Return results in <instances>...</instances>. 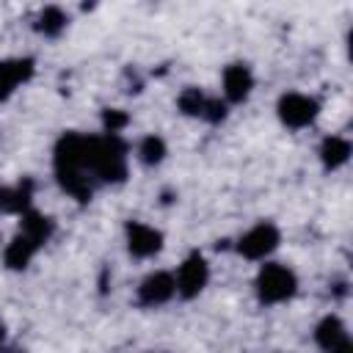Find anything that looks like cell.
<instances>
[{
	"instance_id": "obj_2",
	"label": "cell",
	"mask_w": 353,
	"mask_h": 353,
	"mask_svg": "<svg viewBox=\"0 0 353 353\" xmlns=\"http://www.w3.org/2000/svg\"><path fill=\"white\" fill-rule=\"evenodd\" d=\"M295 290H298V279L287 265L270 262V265H262V270L256 273V295L262 303L290 301Z\"/></svg>"
},
{
	"instance_id": "obj_18",
	"label": "cell",
	"mask_w": 353,
	"mask_h": 353,
	"mask_svg": "<svg viewBox=\"0 0 353 353\" xmlns=\"http://www.w3.org/2000/svg\"><path fill=\"white\" fill-rule=\"evenodd\" d=\"M226 116V105L221 102V99H212V97H207V105H204V113H201V119H207V121H221Z\"/></svg>"
},
{
	"instance_id": "obj_7",
	"label": "cell",
	"mask_w": 353,
	"mask_h": 353,
	"mask_svg": "<svg viewBox=\"0 0 353 353\" xmlns=\"http://www.w3.org/2000/svg\"><path fill=\"white\" fill-rule=\"evenodd\" d=\"M127 248L132 256H141V259L154 256L163 248V234L141 221H132L127 223Z\"/></svg>"
},
{
	"instance_id": "obj_9",
	"label": "cell",
	"mask_w": 353,
	"mask_h": 353,
	"mask_svg": "<svg viewBox=\"0 0 353 353\" xmlns=\"http://www.w3.org/2000/svg\"><path fill=\"white\" fill-rule=\"evenodd\" d=\"M254 88V74L245 63H232L223 69V94L229 102H243Z\"/></svg>"
},
{
	"instance_id": "obj_20",
	"label": "cell",
	"mask_w": 353,
	"mask_h": 353,
	"mask_svg": "<svg viewBox=\"0 0 353 353\" xmlns=\"http://www.w3.org/2000/svg\"><path fill=\"white\" fill-rule=\"evenodd\" d=\"M0 342H3V325H0Z\"/></svg>"
},
{
	"instance_id": "obj_16",
	"label": "cell",
	"mask_w": 353,
	"mask_h": 353,
	"mask_svg": "<svg viewBox=\"0 0 353 353\" xmlns=\"http://www.w3.org/2000/svg\"><path fill=\"white\" fill-rule=\"evenodd\" d=\"M204 105H207V97L199 88H185L179 94V110L188 113V116H201L204 113Z\"/></svg>"
},
{
	"instance_id": "obj_17",
	"label": "cell",
	"mask_w": 353,
	"mask_h": 353,
	"mask_svg": "<svg viewBox=\"0 0 353 353\" xmlns=\"http://www.w3.org/2000/svg\"><path fill=\"white\" fill-rule=\"evenodd\" d=\"M102 121H105V132H108V135H116L121 127H127L130 119H127L124 113H119V110H105Z\"/></svg>"
},
{
	"instance_id": "obj_10",
	"label": "cell",
	"mask_w": 353,
	"mask_h": 353,
	"mask_svg": "<svg viewBox=\"0 0 353 353\" xmlns=\"http://www.w3.org/2000/svg\"><path fill=\"white\" fill-rule=\"evenodd\" d=\"M314 339H317V345H320L325 353H334L339 345H345V342H347L345 323H342L339 317H334V314L323 317V320L317 323V328H314Z\"/></svg>"
},
{
	"instance_id": "obj_13",
	"label": "cell",
	"mask_w": 353,
	"mask_h": 353,
	"mask_svg": "<svg viewBox=\"0 0 353 353\" xmlns=\"http://www.w3.org/2000/svg\"><path fill=\"white\" fill-rule=\"evenodd\" d=\"M19 232L28 234L30 240H36L39 245H44L50 240V234H52V221L47 215L36 212V210H25L22 212V229Z\"/></svg>"
},
{
	"instance_id": "obj_4",
	"label": "cell",
	"mask_w": 353,
	"mask_h": 353,
	"mask_svg": "<svg viewBox=\"0 0 353 353\" xmlns=\"http://www.w3.org/2000/svg\"><path fill=\"white\" fill-rule=\"evenodd\" d=\"M210 281V268H207V259L201 254H190L185 256V262L179 265L176 276H174V284H176V292L182 298H196Z\"/></svg>"
},
{
	"instance_id": "obj_19",
	"label": "cell",
	"mask_w": 353,
	"mask_h": 353,
	"mask_svg": "<svg viewBox=\"0 0 353 353\" xmlns=\"http://www.w3.org/2000/svg\"><path fill=\"white\" fill-rule=\"evenodd\" d=\"M334 353H353V345H350V339H347L345 345H339V347H336Z\"/></svg>"
},
{
	"instance_id": "obj_14",
	"label": "cell",
	"mask_w": 353,
	"mask_h": 353,
	"mask_svg": "<svg viewBox=\"0 0 353 353\" xmlns=\"http://www.w3.org/2000/svg\"><path fill=\"white\" fill-rule=\"evenodd\" d=\"M36 28H39L44 36H58V33L66 28V14H63L58 6H50V8H44V11L39 14Z\"/></svg>"
},
{
	"instance_id": "obj_11",
	"label": "cell",
	"mask_w": 353,
	"mask_h": 353,
	"mask_svg": "<svg viewBox=\"0 0 353 353\" xmlns=\"http://www.w3.org/2000/svg\"><path fill=\"white\" fill-rule=\"evenodd\" d=\"M39 248H41V245H39L36 240H30L28 234H22V232H19V234L8 243L6 254H3V256H6V265H8V268H14V270H19V268H25V265L33 259V254H36Z\"/></svg>"
},
{
	"instance_id": "obj_15",
	"label": "cell",
	"mask_w": 353,
	"mask_h": 353,
	"mask_svg": "<svg viewBox=\"0 0 353 353\" xmlns=\"http://www.w3.org/2000/svg\"><path fill=\"white\" fill-rule=\"evenodd\" d=\"M138 157H141V163H146V165L163 163V157H165V141L157 138V135H146V138L141 141V146H138Z\"/></svg>"
},
{
	"instance_id": "obj_5",
	"label": "cell",
	"mask_w": 353,
	"mask_h": 353,
	"mask_svg": "<svg viewBox=\"0 0 353 353\" xmlns=\"http://www.w3.org/2000/svg\"><path fill=\"white\" fill-rule=\"evenodd\" d=\"M276 245H279V229L273 223H256L237 240V251L245 259H265L268 254L276 251Z\"/></svg>"
},
{
	"instance_id": "obj_8",
	"label": "cell",
	"mask_w": 353,
	"mask_h": 353,
	"mask_svg": "<svg viewBox=\"0 0 353 353\" xmlns=\"http://www.w3.org/2000/svg\"><path fill=\"white\" fill-rule=\"evenodd\" d=\"M33 58H6L0 61V99H8L22 83L33 77Z\"/></svg>"
},
{
	"instance_id": "obj_12",
	"label": "cell",
	"mask_w": 353,
	"mask_h": 353,
	"mask_svg": "<svg viewBox=\"0 0 353 353\" xmlns=\"http://www.w3.org/2000/svg\"><path fill=\"white\" fill-rule=\"evenodd\" d=\"M320 160L325 168H339L350 160V141L342 135H331L320 143Z\"/></svg>"
},
{
	"instance_id": "obj_1",
	"label": "cell",
	"mask_w": 353,
	"mask_h": 353,
	"mask_svg": "<svg viewBox=\"0 0 353 353\" xmlns=\"http://www.w3.org/2000/svg\"><path fill=\"white\" fill-rule=\"evenodd\" d=\"M88 176L102 182H121L127 176V146L119 135H91L88 143Z\"/></svg>"
},
{
	"instance_id": "obj_6",
	"label": "cell",
	"mask_w": 353,
	"mask_h": 353,
	"mask_svg": "<svg viewBox=\"0 0 353 353\" xmlns=\"http://www.w3.org/2000/svg\"><path fill=\"white\" fill-rule=\"evenodd\" d=\"M174 295H176V284H174V276L165 270L149 273L138 287V303H143V306H160V303L171 301Z\"/></svg>"
},
{
	"instance_id": "obj_3",
	"label": "cell",
	"mask_w": 353,
	"mask_h": 353,
	"mask_svg": "<svg viewBox=\"0 0 353 353\" xmlns=\"http://www.w3.org/2000/svg\"><path fill=\"white\" fill-rule=\"evenodd\" d=\"M320 113L317 99L306 97V94H284L279 99V119L284 127L290 130H303L309 127Z\"/></svg>"
}]
</instances>
